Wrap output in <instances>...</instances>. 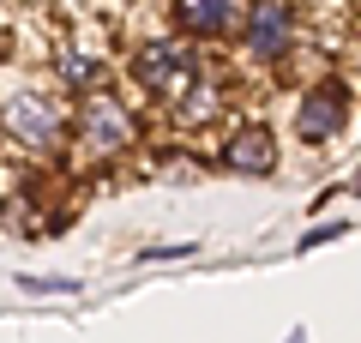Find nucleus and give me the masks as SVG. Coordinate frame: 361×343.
I'll return each instance as SVG.
<instances>
[{"instance_id":"obj_1","label":"nucleus","mask_w":361,"mask_h":343,"mask_svg":"<svg viewBox=\"0 0 361 343\" xmlns=\"http://www.w3.org/2000/svg\"><path fill=\"white\" fill-rule=\"evenodd\" d=\"M0 133H6L18 151H30V157H54L66 145L61 97H49V90H37V85L6 90V97H0Z\"/></svg>"},{"instance_id":"obj_2","label":"nucleus","mask_w":361,"mask_h":343,"mask_svg":"<svg viewBox=\"0 0 361 343\" xmlns=\"http://www.w3.org/2000/svg\"><path fill=\"white\" fill-rule=\"evenodd\" d=\"M133 139H139V127H133V109L121 97L90 90V97L78 102V151H85L90 163H109V157L133 151Z\"/></svg>"},{"instance_id":"obj_3","label":"nucleus","mask_w":361,"mask_h":343,"mask_svg":"<svg viewBox=\"0 0 361 343\" xmlns=\"http://www.w3.org/2000/svg\"><path fill=\"white\" fill-rule=\"evenodd\" d=\"M133 78H139L157 102H175L180 90L199 78V61H193L187 42H145V49H133Z\"/></svg>"},{"instance_id":"obj_4","label":"nucleus","mask_w":361,"mask_h":343,"mask_svg":"<svg viewBox=\"0 0 361 343\" xmlns=\"http://www.w3.org/2000/svg\"><path fill=\"white\" fill-rule=\"evenodd\" d=\"M241 25H247L241 42H247L253 61H283V54L295 49V6H289V0H247Z\"/></svg>"},{"instance_id":"obj_5","label":"nucleus","mask_w":361,"mask_h":343,"mask_svg":"<svg viewBox=\"0 0 361 343\" xmlns=\"http://www.w3.org/2000/svg\"><path fill=\"white\" fill-rule=\"evenodd\" d=\"M343 127H349V90L337 85V78L313 85L307 97H301V109H295V133L307 145H331Z\"/></svg>"},{"instance_id":"obj_6","label":"nucleus","mask_w":361,"mask_h":343,"mask_svg":"<svg viewBox=\"0 0 361 343\" xmlns=\"http://www.w3.org/2000/svg\"><path fill=\"white\" fill-rule=\"evenodd\" d=\"M217 163L229 175H271L277 169V139H271V127H235L217 145Z\"/></svg>"},{"instance_id":"obj_7","label":"nucleus","mask_w":361,"mask_h":343,"mask_svg":"<svg viewBox=\"0 0 361 343\" xmlns=\"http://www.w3.org/2000/svg\"><path fill=\"white\" fill-rule=\"evenodd\" d=\"M169 6L187 37H229L247 13V0H169Z\"/></svg>"},{"instance_id":"obj_8","label":"nucleus","mask_w":361,"mask_h":343,"mask_svg":"<svg viewBox=\"0 0 361 343\" xmlns=\"http://www.w3.org/2000/svg\"><path fill=\"white\" fill-rule=\"evenodd\" d=\"M169 109H175V121H180V127H205V121H217V114H223V90L211 85V78H193V85L180 90V97L169 102Z\"/></svg>"},{"instance_id":"obj_9","label":"nucleus","mask_w":361,"mask_h":343,"mask_svg":"<svg viewBox=\"0 0 361 343\" xmlns=\"http://www.w3.org/2000/svg\"><path fill=\"white\" fill-rule=\"evenodd\" d=\"M54 73H61L66 85H90V78H97V61L78 54V49H61V54H54Z\"/></svg>"},{"instance_id":"obj_10","label":"nucleus","mask_w":361,"mask_h":343,"mask_svg":"<svg viewBox=\"0 0 361 343\" xmlns=\"http://www.w3.org/2000/svg\"><path fill=\"white\" fill-rule=\"evenodd\" d=\"M18 289H30V295H78L85 283L78 277H18Z\"/></svg>"},{"instance_id":"obj_11","label":"nucleus","mask_w":361,"mask_h":343,"mask_svg":"<svg viewBox=\"0 0 361 343\" xmlns=\"http://www.w3.org/2000/svg\"><path fill=\"white\" fill-rule=\"evenodd\" d=\"M193 253H199V241H169V247H145L139 259H145V265H157V259H193Z\"/></svg>"},{"instance_id":"obj_12","label":"nucleus","mask_w":361,"mask_h":343,"mask_svg":"<svg viewBox=\"0 0 361 343\" xmlns=\"http://www.w3.org/2000/svg\"><path fill=\"white\" fill-rule=\"evenodd\" d=\"M337 235H343V223H319V229H307V241H301V247H319V241H337Z\"/></svg>"},{"instance_id":"obj_13","label":"nucleus","mask_w":361,"mask_h":343,"mask_svg":"<svg viewBox=\"0 0 361 343\" xmlns=\"http://www.w3.org/2000/svg\"><path fill=\"white\" fill-rule=\"evenodd\" d=\"M289 343H307V331H289Z\"/></svg>"}]
</instances>
